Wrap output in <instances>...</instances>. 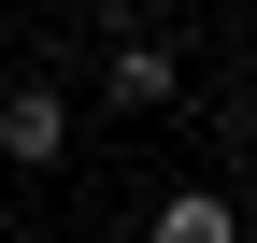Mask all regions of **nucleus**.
Masks as SVG:
<instances>
[{
	"instance_id": "1",
	"label": "nucleus",
	"mask_w": 257,
	"mask_h": 243,
	"mask_svg": "<svg viewBox=\"0 0 257 243\" xmlns=\"http://www.w3.org/2000/svg\"><path fill=\"white\" fill-rule=\"evenodd\" d=\"M57 129H72V100H57V86H15V100H0V158L43 172V158H57Z\"/></svg>"
},
{
	"instance_id": "2",
	"label": "nucleus",
	"mask_w": 257,
	"mask_h": 243,
	"mask_svg": "<svg viewBox=\"0 0 257 243\" xmlns=\"http://www.w3.org/2000/svg\"><path fill=\"white\" fill-rule=\"evenodd\" d=\"M143 243H243V215H229V186H186V200H157Z\"/></svg>"
},
{
	"instance_id": "3",
	"label": "nucleus",
	"mask_w": 257,
	"mask_h": 243,
	"mask_svg": "<svg viewBox=\"0 0 257 243\" xmlns=\"http://www.w3.org/2000/svg\"><path fill=\"white\" fill-rule=\"evenodd\" d=\"M114 100H172V57L157 43H114Z\"/></svg>"
}]
</instances>
